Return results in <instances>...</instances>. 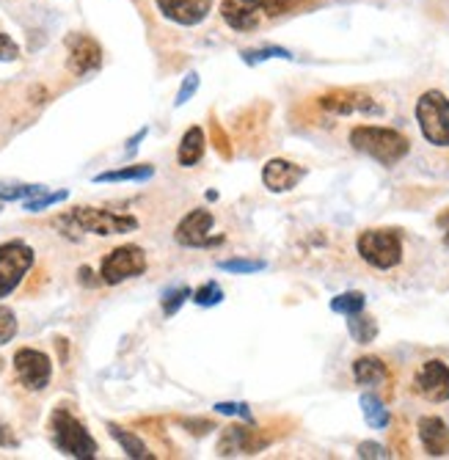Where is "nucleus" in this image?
Masks as SVG:
<instances>
[{"instance_id":"obj_1","label":"nucleus","mask_w":449,"mask_h":460,"mask_svg":"<svg viewBox=\"0 0 449 460\" xmlns=\"http://www.w3.org/2000/svg\"><path fill=\"white\" fill-rule=\"evenodd\" d=\"M350 146L383 165H394L411 152V141H408L402 133H397L392 128H378V124H358V128H353Z\"/></svg>"},{"instance_id":"obj_2","label":"nucleus","mask_w":449,"mask_h":460,"mask_svg":"<svg viewBox=\"0 0 449 460\" xmlns=\"http://www.w3.org/2000/svg\"><path fill=\"white\" fill-rule=\"evenodd\" d=\"M50 436L58 452L77 457V460H92L100 452L97 438L86 430V425L75 420L66 408H56L50 416Z\"/></svg>"},{"instance_id":"obj_3","label":"nucleus","mask_w":449,"mask_h":460,"mask_svg":"<svg viewBox=\"0 0 449 460\" xmlns=\"http://www.w3.org/2000/svg\"><path fill=\"white\" fill-rule=\"evenodd\" d=\"M358 257L375 268V270H392L402 260V237L394 229H366L356 240Z\"/></svg>"},{"instance_id":"obj_4","label":"nucleus","mask_w":449,"mask_h":460,"mask_svg":"<svg viewBox=\"0 0 449 460\" xmlns=\"http://www.w3.org/2000/svg\"><path fill=\"white\" fill-rule=\"evenodd\" d=\"M69 221L75 224L77 232H89L100 237H113V234H128L138 229L136 216L113 213V210H100V207H75L69 213Z\"/></svg>"},{"instance_id":"obj_5","label":"nucleus","mask_w":449,"mask_h":460,"mask_svg":"<svg viewBox=\"0 0 449 460\" xmlns=\"http://www.w3.org/2000/svg\"><path fill=\"white\" fill-rule=\"evenodd\" d=\"M417 121L433 146H449V100L441 92H425L419 97Z\"/></svg>"},{"instance_id":"obj_6","label":"nucleus","mask_w":449,"mask_h":460,"mask_svg":"<svg viewBox=\"0 0 449 460\" xmlns=\"http://www.w3.org/2000/svg\"><path fill=\"white\" fill-rule=\"evenodd\" d=\"M146 270V254L141 245H119L110 254H105L100 265V281L116 287L128 279H136Z\"/></svg>"},{"instance_id":"obj_7","label":"nucleus","mask_w":449,"mask_h":460,"mask_svg":"<svg viewBox=\"0 0 449 460\" xmlns=\"http://www.w3.org/2000/svg\"><path fill=\"white\" fill-rule=\"evenodd\" d=\"M33 268V248L22 240H9L0 245V298L12 296Z\"/></svg>"},{"instance_id":"obj_8","label":"nucleus","mask_w":449,"mask_h":460,"mask_svg":"<svg viewBox=\"0 0 449 460\" xmlns=\"http://www.w3.org/2000/svg\"><path fill=\"white\" fill-rule=\"evenodd\" d=\"M14 364V375L17 381L28 389V392H42L50 386L53 378V361L48 353L36 350V348H20L12 358Z\"/></svg>"},{"instance_id":"obj_9","label":"nucleus","mask_w":449,"mask_h":460,"mask_svg":"<svg viewBox=\"0 0 449 460\" xmlns=\"http://www.w3.org/2000/svg\"><path fill=\"white\" fill-rule=\"evenodd\" d=\"M213 226H216V218L213 213L207 210H190L177 232H174V240L185 248H210L216 243H221V237H213Z\"/></svg>"},{"instance_id":"obj_10","label":"nucleus","mask_w":449,"mask_h":460,"mask_svg":"<svg viewBox=\"0 0 449 460\" xmlns=\"http://www.w3.org/2000/svg\"><path fill=\"white\" fill-rule=\"evenodd\" d=\"M66 69L72 75H92L102 66V48L97 45V39L86 36V33H75L66 39Z\"/></svg>"},{"instance_id":"obj_11","label":"nucleus","mask_w":449,"mask_h":460,"mask_svg":"<svg viewBox=\"0 0 449 460\" xmlns=\"http://www.w3.org/2000/svg\"><path fill=\"white\" fill-rule=\"evenodd\" d=\"M414 389L430 402H446L449 400V367L441 358L425 361L414 378Z\"/></svg>"},{"instance_id":"obj_12","label":"nucleus","mask_w":449,"mask_h":460,"mask_svg":"<svg viewBox=\"0 0 449 460\" xmlns=\"http://www.w3.org/2000/svg\"><path fill=\"white\" fill-rule=\"evenodd\" d=\"M221 17L232 31H254L268 20L265 0H224Z\"/></svg>"},{"instance_id":"obj_13","label":"nucleus","mask_w":449,"mask_h":460,"mask_svg":"<svg viewBox=\"0 0 449 460\" xmlns=\"http://www.w3.org/2000/svg\"><path fill=\"white\" fill-rule=\"evenodd\" d=\"M154 4L163 17L185 28L204 22L213 12V0H154Z\"/></svg>"},{"instance_id":"obj_14","label":"nucleus","mask_w":449,"mask_h":460,"mask_svg":"<svg viewBox=\"0 0 449 460\" xmlns=\"http://www.w3.org/2000/svg\"><path fill=\"white\" fill-rule=\"evenodd\" d=\"M320 108L337 113V116H350V113H381V105L361 92H331L320 97Z\"/></svg>"},{"instance_id":"obj_15","label":"nucleus","mask_w":449,"mask_h":460,"mask_svg":"<svg viewBox=\"0 0 449 460\" xmlns=\"http://www.w3.org/2000/svg\"><path fill=\"white\" fill-rule=\"evenodd\" d=\"M304 177H306V169H301V165H295L290 160H281V157H273L265 165V169H262V182L273 193H287V190H293Z\"/></svg>"},{"instance_id":"obj_16","label":"nucleus","mask_w":449,"mask_h":460,"mask_svg":"<svg viewBox=\"0 0 449 460\" xmlns=\"http://www.w3.org/2000/svg\"><path fill=\"white\" fill-rule=\"evenodd\" d=\"M262 447H265V441H257V433L251 428L232 425V428L224 430V436L218 441V455L221 457H229V455H254Z\"/></svg>"},{"instance_id":"obj_17","label":"nucleus","mask_w":449,"mask_h":460,"mask_svg":"<svg viewBox=\"0 0 449 460\" xmlns=\"http://www.w3.org/2000/svg\"><path fill=\"white\" fill-rule=\"evenodd\" d=\"M417 430L427 455L441 457L449 452V428L444 425V420H438V416H425V420H419Z\"/></svg>"},{"instance_id":"obj_18","label":"nucleus","mask_w":449,"mask_h":460,"mask_svg":"<svg viewBox=\"0 0 449 460\" xmlns=\"http://www.w3.org/2000/svg\"><path fill=\"white\" fill-rule=\"evenodd\" d=\"M353 378L358 386H378L389 378V369L375 356H361L353 361Z\"/></svg>"},{"instance_id":"obj_19","label":"nucleus","mask_w":449,"mask_h":460,"mask_svg":"<svg viewBox=\"0 0 449 460\" xmlns=\"http://www.w3.org/2000/svg\"><path fill=\"white\" fill-rule=\"evenodd\" d=\"M204 149H207V138H204V130L201 128H190L182 136V141H180L177 163L182 165V169H190V165H196L204 157Z\"/></svg>"},{"instance_id":"obj_20","label":"nucleus","mask_w":449,"mask_h":460,"mask_svg":"<svg viewBox=\"0 0 449 460\" xmlns=\"http://www.w3.org/2000/svg\"><path fill=\"white\" fill-rule=\"evenodd\" d=\"M108 433H110V438L125 449V455L128 457H133V460H146V457H154L149 449H146V444L136 436V433H130V430H125V428H119V425H108Z\"/></svg>"},{"instance_id":"obj_21","label":"nucleus","mask_w":449,"mask_h":460,"mask_svg":"<svg viewBox=\"0 0 449 460\" xmlns=\"http://www.w3.org/2000/svg\"><path fill=\"white\" fill-rule=\"evenodd\" d=\"M154 177V169L149 163H138V165H125V169L116 172H102L94 177V182H146Z\"/></svg>"},{"instance_id":"obj_22","label":"nucleus","mask_w":449,"mask_h":460,"mask_svg":"<svg viewBox=\"0 0 449 460\" xmlns=\"http://www.w3.org/2000/svg\"><path fill=\"white\" fill-rule=\"evenodd\" d=\"M348 333L353 337V342H358V345H370V342H375V337H378V323H375V317L364 314V312L348 314Z\"/></svg>"},{"instance_id":"obj_23","label":"nucleus","mask_w":449,"mask_h":460,"mask_svg":"<svg viewBox=\"0 0 449 460\" xmlns=\"http://www.w3.org/2000/svg\"><path fill=\"white\" fill-rule=\"evenodd\" d=\"M358 405H361L364 420H366V425H370V428H375V430L389 428V411L383 408V402H381L378 397H373V394H361Z\"/></svg>"},{"instance_id":"obj_24","label":"nucleus","mask_w":449,"mask_h":460,"mask_svg":"<svg viewBox=\"0 0 449 460\" xmlns=\"http://www.w3.org/2000/svg\"><path fill=\"white\" fill-rule=\"evenodd\" d=\"M48 193L45 185H12V182H0V199L4 201H25V199H33V196H42Z\"/></svg>"},{"instance_id":"obj_25","label":"nucleus","mask_w":449,"mask_h":460,"mask_svg":"<svg viewBox=\"0 0 449 460\" xmlns=\"http://www.w3.org/2000/svg\"><path fill=\"white\" fill-rule=\"evenodd\" d=\"M364 304H366L364 292H342V296H337V298L331 301V312L348 317V314L364 312Z\"/></svg>"},{"instance_id":"obj_26","label":"nucleus","mask_w":449,"mask_h":460,"mask_svg":"<svg viewBox=\"0 0 449 460\" xmlns=\"http://www.w3.org/2000/svg\"><path fill=\"white\" fill-rule=\"evenodd\" d=\"M190 301L196 306H218L224 301V289H221V284L207 281V284H201L198 289H193V298Z\"/></svg>"},{"instance_id":"obj_27","label":"nucleus","mask_w":449,"mask_h":460,"mask_svg":"<svg viewBox=\"0 0 449 460\" xmlns=\"http://www.w3.org/2000/svg\"><path fill=\"white\" fill-rule=\"evenodd\" d=\"M188 298H193L190 287H174V289H166V292H163V312H166L169 317H172V314H177V312H180V306H182Z\"/></svg>"},{"instance_id":"obj_28","label":"nucleus","mask_w":449,"mask_h":460,"mask_svg":"<svg viewBox=\"0 0 449 460\" xmlns=\"http://www.w3.org/2000/svg\"><path fill=\"white\" fill-rule=\"evenodd\" d=\"M218 268H221V270H226V273L249 276V273H260V270H265V268H268V262H262V260H224V262H218Z\"/></svg>"},{"instance_id":"obj_29","label":"nucleus","mask_w":449,"mask_h":460,"mask_svg":"<svg viewBox=\"0 0 449 460\" xmlns=\"http://www.w3.org/2000/svg\"><path fill=\"white\" fill-rule=\"evenodd\" d=\"M66 190H56V193H42V196H33V199H25L22 201V207L28 213H42V210H48V207H53V204H58V201H66Z\"/></svg>"},{"instance_id":"obj_30","label":"nucleus","mask_w":449,"mask_h":460,"mask_svg":"<svg viewBox=\"0 0 449 460\" xmlns=\"http://www.w3.org/2000/svg\"><path fill=\"white\" fill-rule=\"evenodd\" d=\"M270 58H284V61H290V50H284V48H262V50H246L242 53V61L246 64H262V61H270Z\"/></svg>"},{"instance_id":"obj_31","label":"nucleus","mask_w":449,"mask_h":460,"mask_svg":"<svg viewBox=\"0 0 449 460\" xmlns=\"http://www.w3.org/2000/svg\"><path fill=\"white\" fill-rule=\"evenodd\" d=\"M306 4V0H265V12L268 17H287L293 12H298L301 6Z\"/></svg>"},{"instance_id":"obj_32","label":"nucleus","mask_w":449,"mask_h":460,"mask_svg":"<svg viewBox=\"0 0 449 460\" xmlns=\"http://www.w3.org/2000/svg\"><path fill=\"white\" fill-rule=\"evenodd\" d=\"M17 317L9 306H0V345H6L17 337Z\"/></svg>"},{"instance_id":"obj_33","label":"nucleus","mask_w":449,"mask_h":460,"mask_svg":"<svg viewBox=\"0 0 449 460\" xmlns=\"http://www.w3.org/2000/svg\"><path fill=\"white\" fill-rule=\"evenodd\" d=\"M216 411L218 413H226V416H240V420H246V422L254 420L249 402H216Z\"/></svg>"},{"instance_id":"obj_34","label":"nucleus","mask_w":449,"mask_h":460,"mask_svg":"<svg viewBox=\"0 0 449 460\" xmlns=\"http://www.w3.org/2000/svg\"><path fill=\"white\" fill-rule=\"evenodd\" d=\"M196 92H198V75H196V72H190V75L182 80V86H180V94H177L174 105H177V108H182V105H185Z\"/></svg>"},{"instance_id":"obj_35","label":"nucleus","mask_w":449,"mask_h":460,"mask_svg":"<svg viewBox=\"0 0 449 460\" xmlns=\"http://www.w3.org/2000/svg\"><path fill=\"white\" fill-rule=\"evenodd\" d=\"M20 58V48L17 41L9 39L4 31H0V61H17Z\"/></svg>"},{"instance_id":"obj_36","label":"nucleus","mask_w":449,"mask_h":460,"mask_svg":"<svg viewBox=\"0 0 449 460\" xmlns=\"http://www.w3.org/2000/svg\"><path fill=\"white\" fill-rule=\"evenodd\" d=\"M358 457H389L386 447L375 444V441H364L358 444Z\"/></svg>"},{"instance_id":"obj_37","label":"nucleus","mask_w":449,"mask_h":460,"mask_svg":"<svg viewBox=\"0 0 449 460\" xmlns=\"http://www.w3.org/2000/svg\"><path fill=\"white\" fill-rule=\"evenodd\" d=\"M20 441L14 438V433H12V428H6L4 422H0V447H4V449H14Z\"/></svg>"},{"instance_id":"obj_38","label":"nucleus","mask_w":449,"mask_h":460,"mask_svg":"<svg viewBox=\"0 0 449 460\" xmlns=\"http://www.w3.org/2000/svg\"><path fill=\"white\" fill-rule=\"evenodd\" d=\"M438 226L444 229V243L449 245V210L444 216H438Z\"/></svg>"},{"instance_id":"obj_39","label":"nucleus","mask_w":449,"mask_h":460,"mask_svg":"<svg viewBox=\"0 0 449 460\" xmlns=\"http://www.w3.org/2000/svg\"><path fill=\"white\" fill-rule=\"evenodd\" d=\"M144 136H146V128H141V130H138V133H136V136H133V138L128 141V152H130V155L136 152V146H138V141H141Z\"/></svg>"}]
</instances>
